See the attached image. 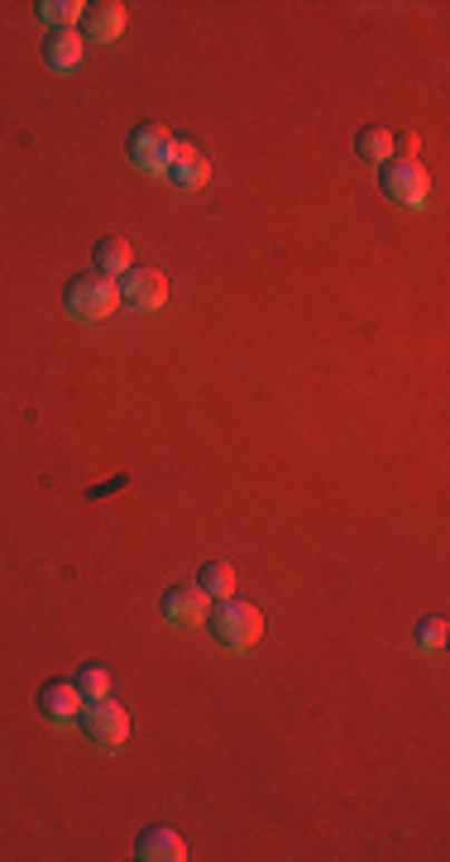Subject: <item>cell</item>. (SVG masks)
I'll return each mask as SVG.
<instances>
[{
    "label": "cell",
    "instance_id": "6da1fadb",
    "mask_svg": "<svg viewBox=\"0 0 450 862\" xmlns=\"http://www.w3.org/2000/svg\"><path fill=\"white\" fill-rule=\"evenodd\" d=\"M206 628H212V637L221 647H231V652H245L260 643V633H264V614L254 609V604L245 599H216L212 609H206Z\"/></svg>",
    "mask_w": 450,
    "mask_h": 862
},
{
    "label": "cell",
    "instance_id": "7a4b0ae2",
    "mask_svg": "<svg viewBox=\"0 0 450 862\" xmlns=\"http://www.w3.org/2000/svg\"><path fill=\"white\" fill-rule=\"evenodd\" d=\"M116 283H110L106 274H77L68 278V293H62V307H68V316H77V322H106L110 312H116Z\"/></svg>",
    "mask_w": 450,
    "mask_h": 862
},
{
    "label": "cell",
    "instance_id": "3957f363",
    "mask_svg": "<svg viewBox=\"0 0 450 862\" xmlns=\"http://www.w3.org/2000/svg\"><path fill=\"white\" fill-rule=\"evenodd\" d=\"M77 724H82L87 743L106 747V753H116V747H125V738H130V714H125L110 695L106 699H87L82 714H77Z\"/></svg>",
    "mask_w": 450,
    "mask_h": 862
},
{
    "label": "cell",
    "instance_id": "277c9868",
    "mask_svg": "<svg viewBox=\"0 0 450 862\" xmlns=\"http://www.w3.org/2000/svg\"><path fill=\"white\" fill-rule=\"evenodd\" d=\"M379 183L398 206H408V212H422L427 197H431V178L417 158H389V164L379 168Z\"/></svg>",
    "mask_w": 450,
    "mask_h": 862
},
{
    "label": "cell",
    "instance_id": "5b68a950",
    "mask_svg": "<svg viewBox=\"0 0 450 862\" xmlns=\"http://www.w3.org/2000/svg\"><path fill=\"white\" fill-rule=\"evenodd\" d=\"M120 302L135 312H158L168 302V278L158 274V268H125L120 274Z\"/></svg>",
    "mask_w": 450,
    "mask_h": 862
},
{
    "label": "cell",
    "instance_id": "8992f818",
    "mask_svg": "<svg viewBox=\"0 0 450 862\" xmlns=\"http://www.w3.org/2000/svg\"><path fill=\"white\" fill-rule=\"evenodd\" d=\"M130 164L139 173H168V164H173V135L164 130V125H139V130L130 135Z\"/></svg>",
    "mask_w": 450,
    "mask_h": 862
},
{
    "label": "cell",
    "instance_id": "52a82bcc",
    "mask_svg": "<svg viewBox=\"0 0 450 862\" xmlns=\"http://www.w3.org/2000/svg\"><path fill=\"white\" fill-rule=\"evenodd\" d=\"M158 609H164V618L173 623V628H192V623H206L212 599H206L197 589V580H192V585H168L164 599H158Z\"/></svg>",
    "mask_w": 450,
    "mask_h": 862
},
{
    "label": "cell",
    "instance_id": "ba28073f",
    "mask_svg": "<svg viewBox=\"0 0 450 862\" xmlns=\"http://www.w3.org/2000/svg\"><path fill=\"white\" fill-rule=\"evenodd\" d=\"M82 705H87V699L77 695V685H72V680H48L43 690H39V714L48 718V724H58V728L77 724Z\"/></svg>",
    "mask_w": 450,
    "mask_h": 862
},
{
    "label": "cell",
    "instance_id": "9c48e42d",
    "mask_svg": "<svg viewBox=\"0 0 450 862\" xmlns=\"http://www.w3.org/2000/svg\"><path fill=\"white\" fill-rule=\"evenodd\" d=\"M135 858L139 862H183L187 858V843L178 829H168V824H149L144 834L135 839Z\"/></svg>",
    "mask_w": 450,
    "mask_h": 862
},
{
    "label": "cell",
    "instance_id": "30bf717a",
    "mask_svg": "<svg viewBox=\"0 0 450 862\" xmlns=\"http://www.w3.org/2000/svg\"><path fill=\"white\" fill-rule=\"evenodd\" d=\"M164 178L173 187H183V192H197V187H206V178H212V164H206V154L192 149V144H173V164H168Z\"/></svg>",
    "mask_w": 450,
    "mask_h": 862
},
{
    "label": "cell",
    "instance_id": "8fae6325",
    "mask_svg": "<svg viewBox=\"0 0 450 862\" xmlns=\"http://www.w3.org/2000/svg\"><path fill=\"white\" fill-rule=\"evenodd\" d=\"M82 35L91 43H116L125 35V6L120 0H96L82 10Z\"/></svg>",
    "mask_w": 450,
    "mask_h": 862
},
{
    "label": "cell",
    "instance_id": "7c38bea8",
    "mask_svg": "<svg viewBox=\"0 0 450 862\" xmlns=\"http://www.w3.org/2000/svg\"><path fill=\"white\" fill-rule=\"evenodd\" d=\"M82 53H87V39L77 35V29H48L43 62L53 72H77V68H82Z\"/></svg>",
    "mask_w": 450,
    "mask_h": 862
},
{
    "label": "cell",
    "instance_id": "4fadbf2b",
    "mask_svg": "<svg viewBox=\"0 0 450 862\" xmlns=\"http://www.w3.org/2000/svg\"><path fill=\"white\" fill-rule=\"evenodd\" d=\"M125 268H135L130 259V245L116 235H106V239H96V274H106V278H120Z\"/></svg>",
    "mask_w": 450,
    "mask_h": 862
},
{
    "label": "cell",
    "instance_id": "5bb4252c",
    "mask_svg": "<svg viewBox=\"0 0 450 862\" xmlns=\"http://www.w3.org/2000/svg\"><path fill=\"white\" fill-rule=\"evenodd\" d=\"M355 154L364 158V164H374V168H383L393 158V135L383 130V125H364V130L355 135Z\"/></svg>",
    "mask_w": 450,
    "mask_h": 862
},
{
    "label": "cell",
    "instance_id": "9a60e30c",
    "mask_svg": "<svg viewBox=\"0 0 450 862\" xmlns=\"http://www.w3.org/2000/svg\"><path fill=\"white\" fill-rule=\"evenodd\" d=\"M197 589H202L206 599H231L235 595V570L225 566V561H206L197 570Z\"/></svg>",
    "mask_w": 450,
    "mask_h": 862
},
{
    "label": "cell",
    "instance_id": "2e32d148",
    "mask_svg": "<svg viewBox=\"0 0 450 862\" xmlns=\"http://www.w3.org/2000/svg\"><path fill=\"white\" fill-rule=\"evenodd\" d=\"M39 20L48 29H77V20H82V10L87 6H77V0H39Z\"/></svg>",
    "mask_w": 450,
    "mask_h": 862
},
{
    "label": "cell",
    "instance_id": "e0dca14e",
    "mask_svg": "<svg viewBox=\"0 0 450 862\" xmlns=\"http://www.w3.org/2000/svg\"><path fill=\"white\" fill-rule=\"evenodd\" d=\"M72 685H77V695H82V699H106L110 695V676H106L101 666H82Z\"/></svg>",
    "mask_w": 450,
    "mask_h": 862
},
{
    "label": "cell",
    "instance_id": "ac0fdd59",
    "mask_svg": "<svg viewBox=\"0 0 450 862\" xmlns=\"http://www.w3.org/2000/svg\"><path fill=\"white\" fill-rule=\"evenodd\" d=\"M412 637H417V647H422V652H441L446 647V618H437V614L422 618L412 628Z\"/></svg>",
    "mask_w": 450,
    "mask_h": 862
},
{
    "label": "cell",
    "instance_id": "d6986e66",
    "mask_svg": "<svg viewBox=\"0 0 450 862\" xmlns=\"http://www.w3.org/2000/svg\"><path fill=\"white\" fill-rule=\"evenodd\" d=\"M393 154H398V158H412V154H417V139H412V135H398V139H393Z\"/></svg>",
    "mask_w": 450,
    "mask_h": 862
}]
</instances>
